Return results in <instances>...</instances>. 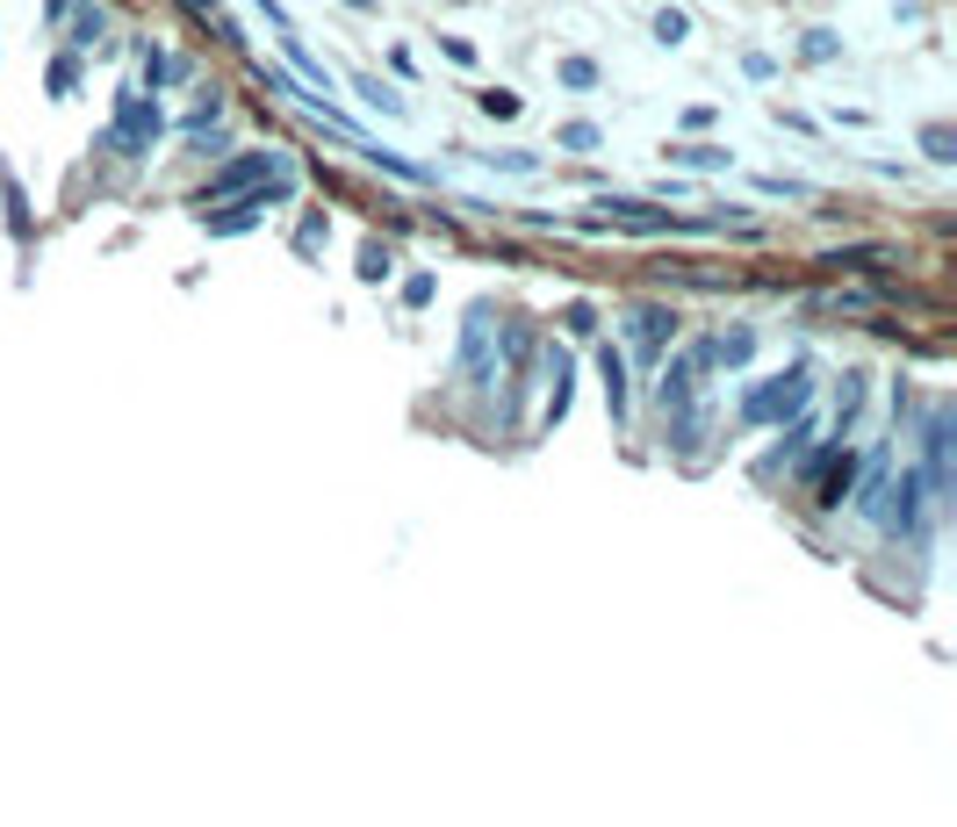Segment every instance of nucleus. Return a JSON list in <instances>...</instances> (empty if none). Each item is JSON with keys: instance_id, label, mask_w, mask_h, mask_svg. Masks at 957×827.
I'll list each match as a JSON object with an SVG mask.
<instances>
[{"instance_id": "1", "label": "nucleus", "mask_w": 957, "mask_h": 827, "mask_svg": "<svg viewBox=\"0 0 957 827\" xmlns=\"http://www.w3.org/2000/svg\"><path fill=\"white\" fill-rule=\"evenodd\" d=\"M152 130H158L152 108H144V102H122V122H116V138H108V144H116V152H144V138H152Z\"/></svg>"}, {"instance_id": "2", "label": "nucleus", "mask_w": 957, "mask_h": 827, "mask_svg": "<svg viewBox=\"0 0 957 827\" xmlns=\"http://www.w3.org/2000/svg\"><path fill=\"white\" fill-rule=\"evenodd\" d=\"M483 116L511 122V116H519V94H505V86H489V94H483Z\"/></svg>"}, {"instance_id": "3", "label": "nucleus", "mask_w": 957, "mask_h": 827, "mask_svg": "<svg viewBox=\"0 0 957 827\" xmlns=\"http://www.w3.org/2000/svg\"><path fill=\"white\" fill-rule=\"evenodd\" d=\"M655 36H662V44H677V36H684V15H677V8H662V15H655Z\"/></svg>"}, {"instance_id": "4", "label": "nucleus", "mask_w": 957, "mask_h": 827, "mask_svg": "<svg viewBox=\"0 0 957 827\" xmlns=\"http://www.w3.org/2000/svg\"><path fill=\"white\" fill-rule=\"evenodd\" d=\"M353 8H375V0H353Z\"/></svg>"}]
</instances>
